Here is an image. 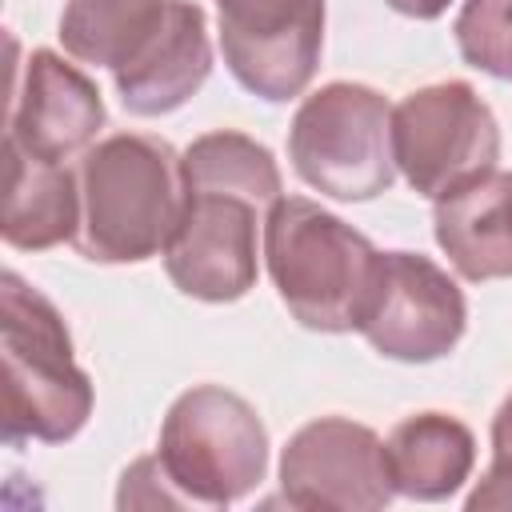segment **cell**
Returning <instances> with one entry per match:
<instances>
[{"label": "cell", "instance_id": "6da1fadb", "mask_svg": "<svg viewBox=\"0 0 512 512\" xmlns=\"http://www.w3.org/2000/svg\"><path fill=\"white\" fill-rule=\"evenodd\" d=\"M184 208L164 244L168 280L204 304H232L256 288L268 208L284 196L276 156L232 128L204 132L180 152Z\"/></svg>", "mask_w": 512, "mask_h": 512}, {"label": "cell", "instance_id": "7a4b0ae2", "mask_svg": "<svg viewBox=\"0 0 512 512\" xmlns=\"http://www.w3.org/2000/svg\"><path fill=\"white\" fill-rule=\"evenodd\" d=\"M76 248L96 264H140L160 256L180 208V152L148 132H116L80 156Z\"/></svg>", "mask_w": 512, "mask_h": 512}, {"label": "cell", "instance_id": "3957f363", "mask_svg": "<svg viewBox=\"0 0 512 512\" xmlns=\"http://www.w3.org/2000/svg\"><path fill=\"white\" fill-rule=\"evenodd\" d=\"M264 268L276 296L312 332H356L372 296L380 248L336 212L280 196L264 216Z\"/></svg>", "mask_w": 512, "mask_h": 512}, {"label": "cell", "instance_id": "277c9868", "mask_svg": "<svg viewBox=\"0 0 512 512\" xmlns=\"http://www.w3.org/2000/svg\"><path fill=\"white\" fill-rule=\"evenodd\" d=\"M0 352L4 440H72L92 416V380L72 356V336L60 308L12 268L0 276Z\"/></svg>", "mask_w": 512, "mask_h": 512}, {"label": "cell", "instance_id": "5b68a950", "mask_svg": "<svg viewBox=\"0 0 512 512\" xmlns=\"http://www.w3.org/2000/svg\"><path fill=\"white\" fill-rule=\"evenodd\" d=\"M156 456L188 508H228L264 480L268 428L244 396L196 384L164 412Z\"/></svg>", "mask_w": 512, "mask_h": 512}, {"label": "cell", "instance_id": "8992f818", "mask_svg": "<svg viewBox=\"0 0 512 512\" xmlns=\"http://www.w3.org/2000/svg\"><path fill=\"white\" fill-rule=\"evenodd\" d=\"M288 160L320 196L360 204L392 188V104L384 92L332 80L300 100L288 124Z\"/></svg>", "mask_w": 512, "mask_h": 512}, {"label": "cell", "instance_id": "52a82bcc", "mask_svg": "<svg viewBox=\"0 0 512 512\" xmlns=\"http://www.w3.org/2000/svg\"><path fill=\"white\" fill-rule=\"evenodd\" d=\"M392 160L412 192L444 200L496 168L500 124L472 84L440 80L392 108Z\"/></svg>", "mask_w": 512, "mask_h": 512}, {"label": "cell", "instance_id": "ba28073f", "mask_svg": "<svg viewBox=\"0 0 512 512\" xmlns=\"http://www.w3.org/2000/svg\"><path fill=\"white\" fill-rule=\"evenodd\" d=\"M236 84L268 104L304 96L324 52V0H212Z\"/></svg>", "mask_w": 512, "mask_h": 512}, {"label": "cell", "instance_id": "9c48e42d", "mask_svg": "<svg viewBox=\"0 0 512 512\" xmlns=\"http://www.w3.org/2000/svg\"><path fill=\"white\" fill-rule=\"evenodd\" d=\"M468 328L460 284L420 252H380L360 336L388 360L432 364L448 356Z\"/></svg>", "mask_w": 512, "mask_h": 512}, {"label": "cell", "instance_id": "30bf717a", "mask_svg": "<svg viewBox=\"0 0 512 512\" xmlns=\"http://www.w3.org/2000/svg\"><path fill=\"white\" fill-rule=\"evenodd\" d=\"M280 496L292 508L376 512L396 496L384 440L348 416H320L296 428L280 452Z\"/></svg>", "mask_w": 512, "mask_h": 512}, {"label": "cell", "instance_id": "8fae6325", "mask_svg": "<svg viewBox=\"0 0 512 512\" xmlns=\"http://www.w3.org/2000/svg\"><path fill=\"white\" fill-rule=\"evenodd\" d=\"M104 120L108 112H104L100 88L60 52L36 48L16 68L4 140L20 144L24 152L64 164L76 152L92 148Z\"/></svg>", "mask_w": 512, "mask_h": 512}, {"label": "cell", "instance_id": "7c38bea8", "mask_svg": "<svg viewBox=\"0 0 512 512\" xmlns=\"http://www.w3.org/2000/svg\"><path fill=\"white\" fill-rule=\"evenodd\" d=\"M212 72L208 16L196 0H168V16L152 44L120 72H112L116 96L132 116H168L184 108Z\"/></svg>", "mask_w": 512, "mask_h": 512}, {"label": "cell", "instance_id": "4fadbf2b", "mask_svg": "<svg viewBox=\"0 0 512 512\" xmlns=\"http://www.w3.org/2000/svg\"><path fill=\"white\" fill-rule=\"evenodd\" d=\"M432 232L456 276L472 284L512 276V172L488 176L448 192L432 208Z\"/></svg>", "mask_w": 512, "mask_h": 512}, {"label": "cell", "instance_id": "5bb4252c", "mask_svg": "<svg viewBox=\"0 0 512 512\" xmlns=\"http://www.w3.org/2000/svg\"><path fill=\"white\" fill-rule=\"evenodd\" d=\"M4 156H8V192L0 220L4 244L20 252H44L76 240L80 176L56 160L24 152L12 140H4Z\"/></svg>", "mask_w": 512, "mask_h": 512}, {"label": "cell", "instance_id": "9a60e30c", "mask_svg": "<svg viewBox=\"0 0 512 512\" xmlns=\"http://www.w3.org/2000/svg\"><path fill=\"white\" fill-rule=\"evenodd\" d=\"M384 452H388L396 496L424 500V504L456 496L476 468V436L464 420L448 412L404 416L388 432Z\"/></svg>", "mask_w": 512, "mask_h": 512}, {"label": "cell", "instance_id": "2e32d148", "mask_svg": "<svg viewBox=\"0 0 512 512\" xmlns=\"http://www.w3.org/2000/svg\"><path fill=\"white\" fill-rule=\"evenodd\" d=\"M164 16L168 0H68L60 12V44L80 64L120 72L152 44Z\"/></svg>", "mask_w": 512, "mask_h": 512}, {"label": "cell", "instance_id": "e0dca14e", "mask_svg": "<svg viewBox=\"0 0 512 512\" xmlns=\"http://www.w3.org/2000/svg\"><path fill=\"white\" fill-rule=\"evenodd\" d=\"M456 52L464 64L508 80L512 68V0H464L456 24Z\"/></svg>", "mask_w": 512, "mask_h": 512}, {"label": "cell", "instance_id": "ac0fdd59", "mask_svg": "<svg viewBox=\"0 0 512 512\" xmlns=\"http://www.w3.org/2000/svg\"><path fill=\"white\" fill-rule=\"evenodd\" d=\"M472 512L476 508H512V392L492 416V464L476 480V488L464 500Z\"/></svg>", "mask_w": 512, "mask_h": 512}, {"label": "cell", "instance_id": "d6986e66", "mask_svg": "<svg viewBox=\"0 0 512 512\" xmlns=\"http://www.w3.org/2000/svg\"><path fill=\"white\" fill-rule=\"evenodd\" d=\"M116 504L120 508H188V500L176 492V484L160 468V456H140L132 468H124Z\"/></svg>", "mask_w": 512, "mask_h": 512}, {"label": "cell", "instance_id": "ffe728a7", "mask_svg": "<svg viewBox=\"0 0 512 512\" xmlns=\"http://www.w3.org/2000/svg\"><path fill=\"white\" fill-rule=\"evenodd\" d=\"M384 4L400 16H412V20H436V16L448 12L452 0H384Z\"/></svg>", "mask_w": 512, "mask_h": 512}, {"label": "cell", "instance_id": "44dd1931", "mask_svg": "<svg viewBox=\"0 0 512 512\" xmlns=\"http://www.w3.org/2000/svg\"><path fill=\"white\" fill-rule=\"evenodd\" d=\"M508 80H512V68H508Z\"/></svg>", "mask_w": 512, "mask_h": 512}]
</instances>
